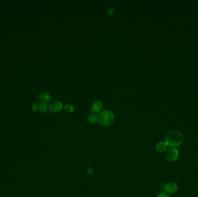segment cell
I'll use <instances>...</instances> for the list:
<instances>
[{
  "mask_svg": "<svg viewBox=\"0 0 198 197\" xmlns=\"http://www.w3.org/2000/svg\"><path fill=\"white\" fill-rule=\"evenodd\" d=\"M184 141V137L181 132L176 129H171L167 134L165 143L170 147L180 146Z\"/></svg>",
  "mask_w": 198,
  "mask_h": 197,
  "instance_id": "obj_1",
  "label": "cell"
},
{
  "mask_svg": "<svg viewBox=\"0 0 198 197\" xmlns=\"http://www.w3.org/2000/svg\"><path fill=\"white\" fill-rule=\"evenodd\" d=\"M98 121L100 125L104 127L111 126L114 122L115 116L113 113L109 110H104L99 113Z\"/></svg>",
  "mask_w": 198,
  "mask_h": 197,
  "instance_id": "obj_2",
  "label": "cell"
},
{
  "mask_svg": "<svg viewBox=\"0 0 198 197\" xmlns=\"http://www.w3.org/2000/svg\"><path fill=\"white\" fill-rule=\"evenodd\" d=\"M179 157L178 151L174 148L169 149L165 153V158L170 162H174L177 161Z\"/></svg>",
  "mask_w": 198,
  "mask_h": 197,
  "instance_id": "obj_3",
  "label": "cell"
},
{
  "mask_svg": "<svg viewBox=\"0 0 198 197\" xmlns=\"http://www.w3.org/2000/svg\"><path fill=\"white\" fill-rule=\"evenodd\" d=\"M165 191L169 194H173L178 190V185L174 182H170L164 185Z\"/></svg>",
  "mask_w": 198,
  "mask_h": 197,
  "instance_id": "obj_4",
  "label": "cell"
},
{
  "mask_svg": "<svg viewBox=\"0 0 198 197\" xmlns=\"http://www.w3.org/2000/svg\"><path fill=\"white\" fill-rule=\"evenodd\" d=\"M52 100L51 96L46 91H43L39 96V101L41 104H45L46 105H49Z\"/></svg>",
  "mask_w": 198,
  "mask_h": 197,
  "instance_id": "obj_5",
  "label": "cell"
},
{
  "mask_svg": "<svg viewBox=\"0 0 198 197\" xmlns=\"http://www.w3.org/2000/svg\"><path fill=\"white\" fill-rule=\"evenodd\" d=\"M63 108V105L62 102L59 101H56L52 102L49 106V110L51 112H60Z\"/></svg>",
  "mask_w": 198,
  "mask_h": 197,
  "instance_id": "obj_6",
  "label": "cell"
},
{
  "mask_svg": "<svg viewBox=\"0 0 198 197\" xmlns=\"http://www.w3.org/2000/svg\"><path fill=\"white\" fill-rule=\"evenodd\" d=\"M103 107V104L100 101H96L94 102L91 107V112L92 113H98L101 111Z\"/></svg>",
  "mask_w": 198,
  "mask_h": 197,
  "instance_id": "obj_7",
  "label": "cell"
},
{
  "mask_svg": "<svg viewBox=\"0 0 198 197\" xmlns=\"http://www.w3.org/2000/svg\"><path fill=\"white\" fill-rule=\"evenodd\" d=\"M167 149V145L165 142H159L156 145V149L158 152L163 153L165 152Z\"/></svg>",
  "mask_w": 198,
  "mask_h": 197,
  "instance_id": "obj_8",
  "label": "cell"
},
{
  "mask_svg": "<svg viewBox=\"0 0 198 197\" xmlns=\"http://www.w3.org/2000/svg\"><path fill=\"white\" fill-rule=\"evenodd\" d=\"M88 120L91 124L96 123L98 121V117L96 114L91 113L88 116Z\"/></svg>",
  "mask_w": 198,
  "mask_h": 197,
  "instance_id": "obj_9",
  "label": "cell"
},
{
  "mask_svg": "<svg viewBox=\"0 0 198 197\" xmlns=\"http://www.w3.org/2000/svg\"><path fill=\"white\" fill-rule=\"evenodd\" d=\"M64 109L67 112L72 113L75 110V108L73 105L70 104H66L64 105Z\"/></svg>",
  "mask_w": 198,
  "mask_h": 197,
  "instance_id": "obj_10",
  "label": "cell"
},
{
  "mask_svg": "<svg viewBox=\"0 0 198 197\" xmlns=\"http://www.w3.org/2000/svg\"><path fill=\"white\" fill-rule=\"evenodd\" d=\"M38 109L41 113H45L48 110L47 105H46L45 104H41L40 105H39Z\"/></svg>",
  "mask_w": 198,
  "mask_h": 197,
  "instance_id": "obj_11",
  "label": "cell"
},
{
  "mask_svg": "<svg viewBox=\"0 0 198 197\" xmlns=\"http://www.w3.org/2000/svg\"><path fill=\"white\" fill-rule=\"evenodd\" d=\"M38 108H39V105L37 102L33 103L31 105V109L34 112H36L38 109Z\"/></svg>",
  "mask_w": 198,
  "mask_h": 197,
  "instance_id": "obj_12",
  "label": "cell"
},
{
  "mask_svg": "<svg viewBox=\"0 0 198 197\" xmlns=\"http://www.w3.org/2000/svg\"><path fill=\"white\" fill-rule=\"evenodd\" d=\"M156 197H170L169 195H168L167 194L165 193H159V194H158Z\"/></svg>",
  "mask_w": 198,
  "mask_h": 197,
  "instance_id": "obj_13",
  "label": "cell"
},
{
  "mask_svg": "<svg viewBox=\"0 0 198 197\" xmlns=\"http://www.w3.org/2000/svg\"><path fill=\"white\" fill-rule=\"evenodd\" d=\"M114 11H115V8H114V7L112 6V7L110 8L108 10V14H110V15L113 14Z\"/></svg>",
  "mask_w": 198,
  "mask_h": 197,
  "instance_id": "obj_14",
  "label": "cell"
},
{
  "mask_svg": "<svg viewBox=\"0 0 198 197\" xmlns=\"http://www.w3.org/2000/svg\"><path fill=\"white\" fill-rule=\"evenodd\" d=\"M87 172H88L89 174H92L93 173V169H92L91 168H89L87 169Z\"/></svg>",
  "mask_w": 198,
  "mask_h": 197,
  "instance_id": "obj_15",
  "label": "cell"
}]
</instances>
